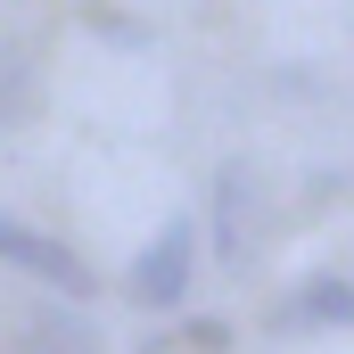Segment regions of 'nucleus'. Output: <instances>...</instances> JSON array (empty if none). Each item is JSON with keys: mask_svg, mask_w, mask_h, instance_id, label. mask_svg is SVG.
<instances>
[{"mask_svg": "<svg viewBox=\"0 0 354 354\" xmlns=\"http://www.w3.org/2000/svg\"><path fill=\"white\" fill-rule=\"evenodd\" d=\"M256 223H264V174H256L248 157H231V165L214 174V256L231 272L256 264Z\"/></svg>", "mask_w": 354, "mask_h": 354, "instance_id": "f257e3e1", "label": "nucleus"}, {"mask_svg": "<svg viewBox=\"0 0 354 354\" xmlns=\"http://www.w3.org/2000/svg\"><path fill=\"white\" fill-rule=\"evenodd\" d=\"M189 264H198V223L174 214V223L132 256V297H140V305H157V313L181 305V297H189Z\"/></svg>", "mask_w": 354, "mask_h": 354, "instance_id": "f03ea898", "label": "nucleus"}, {"mask_svg": "<svg viewBox=\"0 0 354 354\" xmlns=\"http://www.w3.org/2000/svg\"><path fill=\"white\" fill-rule=\"evenodd\" d=\"M0 264L33 272V280H50V288H66V297H91V264L66 248V239L33 231V223H17V214H0Z\"/></svg>", "mask_w": 354, "mask_h": 354, "instance_id": "7ed1b4c3", "label": "nucleus"}, {"mask_svg": "<svg viewBox=\"0 0 354 354\" xmlns=\"http://www.w3.org/2000/svg\"><path fill=\"white\" fill-rule=\"evenodd\" d=\"M272 322H280V330H330V322H354V280H305Z\"/></svg>", "mask_w": 354, "mask_h": 354, "instance_id": "20e7f679", "label": "nucleus"}, {"mask_svg": "<svg viewBox=\"0 0 354 354\" xmlns=\"http://www.w3.org/2000/svg\"><path fill=\"white\" fill-rule=\"evenodd\" d=\"M25 354H107V346H99V330H91L83 313L50 305V313H33V322H25Z\"/></svg>", "mask_w": 354, "mask_h": 354, "instance_id": "39448f33", "label": "nucleus"}, {"mask_svg": "<svg viewBox=\"0 0 354 354\" xmlns=\"http://www.w3.org/2000/svg\"><path fill=\"white\" fill-rule=\"evenodd\" d=\"M33 107V50L25 41H0V132Z\"/></svg>", "mask_w": 354, "mask_h": 354, "instance_id": "423d86ee", "label": "nucleus"}]
</instances>
